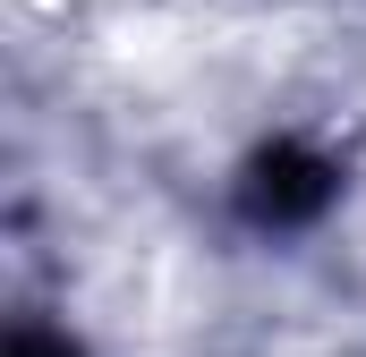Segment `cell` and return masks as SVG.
Masks as SVG:
<instances>
[{
  "label": "cell",
  "instance_id": "2",
  "mask_svg": "<svg viewBox=\"0 0 366 357\" xmlns=\"http://www.w3.org/2000/svg\"><path fill=\"white\" fill-rule=\"evenodd\" d=\"M9 357H86V349H69V341H51V332H17Z\"/></svg>",
  "mask_w": 366,
  "mask_h": 357
},
{
  "label": "cell",
  "instance_id": "1",
  "mask_svg": "<svg viewBox=\"0 0 366 357\" xmlns=\"http://www.w3.org/2000/svg\"><path fill=\"white\" fill-rule=\"evenodd\" d=\"M341 196V171L315 154V145H264L256 162H247V187H239V204H247V221H264V230H298V221H315L324 204Z\"/></svg>",
  "mask_w": 366,
  "mask_h": 357
}]
</instances>
